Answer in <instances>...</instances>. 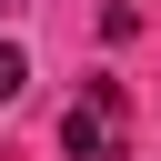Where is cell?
<instances>
[{"label":"cell","instance_id":"cell-1","mask_svg":"<svg viewBox=\"0 0 161 161\" xmlns=\"http://www.w3.org/2000/svg\"><path fill=\"white\" fill-rule=\"evenodd\" d=\"M60 151H70V161H121V151H131V101H121V80H80V91H70Z\"/></svg>","mask_w":161,"mask_h":161},{"label":"cell","instance_id":"cell-2","mask_svg":"<svg viewBox=\"0 0 161 161\" xmlns=\"http://www.w3.org/2000/svg\"><path fill=\"white\" fill-rule=\"evenodd\" d=\"M20 80H30V60H20L10 40H0V101H20Z\"/></svg>","mask_w":161,"mask_h":161},{"label":"cell","instance_id":"cell-3","mask_svg":"<svg viewBox=\"0 0 161 161\" xmlns=\"http://www.w3.org/2000/svg\"><path fill=\"white\" fill-rule=\"evenodd\" d=\"M0 10H20V0H0Z\"/></svg>","mask_w":161,"mask_h":161}]
</instances>
